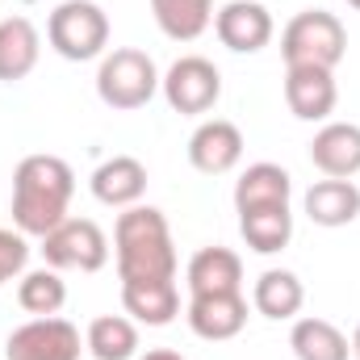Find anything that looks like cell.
Segmentation results:
<instances>
[{
  "label": "cell",
  "mask_w": 360,
  "mask_h": 360,
  "mask_svg": "<svg viewBox=\"0 0 360 360\" xmlns=\"http://www.w3.org/2000/svg\"><path fill=\"white\" fill-rule=\"evenodd\" d=\"M122 289H176V248L155 205H130L113 231Z\"/></svg>",
  "instance_id": "6da1fadb"
},
{
  "label": "cell",
  "mask_w": 360,
  "mask_h": 360,
  "mask_svg": "<svg viewBox=\"0 0 360 360\" xmlns=\"http://www.w3.org/2000/svg\"><path fill=\"white\" fill-rule=\"evenodd\" d=\"M76 176L59 155H25L13 176V222L21 235H51L68 218Z\"/></svg>",
  "instance_id": "7a4b0ae2"
},
{
  "label": "cell",
  "mask_w": 360,
  "mask_h": 360,
  "mask_svg": "<svg viewBox=\"0 0 360 360\" xmlns=\"http://www.w3.org/2000/svg\"><path fill=\"white\" fill-rule=\"evenodd\" d=\"M344 46H348V34L344 25L323 13V8H306L297 13L285 34H281V51H285V63L289 68H335L344 59Z\"/></svg>",
  "instance_id": "3957f363"
},
{
  "label": "cell",
  "mask_w": 360,
  "mask_h": 360,
  "mask_svg": "<svg viewBox=\"0 0 360 360\" xmlns=\"http://www.w3.org/2000/svg\"><path fill=\"white\" fill-rule=\"evenodd\" d=\"M51 46L72 59V63H84V59H96L109 42V17L92 4V0H63L55 13H51Z\"/></svg>",
  "instance_id": "277c9868"
},
{
  "label": "cell",
  "mask_w": 360,
  "mask_h": 360,
  "mask_svg": "<svg viewBox=\"0 0 360 360\" xmlns=\"http://www.w3.org/2000/svg\"><path fill=\"white\" fill-rule=\"evenodd\" d=\"M155 89H160V76H155L151 55L130 51V46L113 51L96 72V92L109 109H143L155 96Z\"/></svg>",
  "instance_id": "5b68a950"
},
{
  "label": "cell",
  "mask_w": 360,
  "mask_h": 360,
  "mask_svg": "<svg viewBox=\"0 0 360 360\" xmlns=\"http://www.w3.org/2000/svg\"><path fill=\"white\" fill-rule=\"evenodd\" d=\"M42 256L51 269H80L96 272L109 260V243L105 231L89 218H63L51 235H42Z\"/></svg>",
  "instance_id": "8992f818"
},
{
  "label": "cell",
  "mask_w": 360,
  "mask_h": 360,
  "mask_svg": "<svg viewBox=\"0 0 360 360\" xmlns=\"http://www.w3.org/2000/svg\"><path fill=\"white\" fill-rule=\"evenodd\" d=\"M164 84V96L176 113H205L214 109V101L222 96V76L210 59L201 55H188V59H176L168 68V76L160 80Z\"/></svg>",
  "instance_id": "52a82bcc"
},
{
  "label": "cell",
  "mask_w": 360,
  "mask_h": 360,
  "mask_svg": "<svg viewBox=\"0 0 360 360\" xmlns=\"http://www.w3.org/2000/svg\"><path fill=\"white\" fill-rule=\"evenodd\" d=\"M8 360H80V331L68 319H34L8 335Z\"/></svg>",
  "instance_id": "ba28073f"
},
{
  "label": "cell",
  "mask_w": 360,
  "mask_h": 360,
  "mask_svg": "<svg viewBox=\"0 0 360 360\" xmlns=\"http://www.w3.org/2000/svg\"><path fill=\"white\" fill-rule=\"evenodd\" d=\"M239 155H243V134H239L235 122H218V117H214V122L197 126V134L188 139V160H193V168L205 172V176L231 172V168L239 164Z\"/></svg>",
  "instance_id": "9c48e42d"
},
{
  "label": "cell",
  "mask_w": 360,
  "mask_h": 360,
  "mask_svg": "<svg viewBox=\"0 0 360 360\" xmlns=\"http://www.w3.org/2000/svg\"><path fill=\"white\" fill-rule=\"evenodd\" d=\"M214 25H218L222 46H231V51H239V55H252V51L269 46V38H272L269 8L256 4V0H231V4L218 13Z\"/></svg>",
  "instance_id": "30bf717a"
},
{
  "label": "cell",
  "mask_w": 360,
  "mask_h": 360,
  "mask_svg": "<svg viewBox=\"0 0 360 360\" xmlns=\"http://www.w3.org/2000/svg\"><path fill=\"white\" fill-rule=\"evenodd\" d=\"M248 323V302L243 293H205L188 302V327L201 340H235Z\"/></svg>",
  "instance_id": "8fae6325"
},
{
  "label": "cell",
  "mask_w": 360,
  "mask_h": 360,
  "mask_svg": "<svg viewBox=\"0 0 360 360\" xmlns=\"http://www.w3.org/2000/svg\"><path fill=\"white\" fill-rule=\"evenodd\" d=\"M310 160L319 172H327L331 180H348L360 172V126L352 122H331L314 134L310 143Z\"/></svg>",
  "instance_id": "7c38bea8"
},
{
  "label": "cell",
  "mask_w": 360,
  "mask_h": 360,
  "mask_svg": "<svg viewBox=\"0 0 360 360\" xmlns=\"http://www.w3.org/2000/svg\"><path fill=\"white\" fill-rule=\"evenodd\" d=\"M285 101L293 117L302 122H323L335 109V80L327 68H289L285 72Z\"/></svg>",
  "instance_id": "4fadbf2b"
},
{
  "label": "cell",
  "mask_w": 360,
  "mask_h": 360,
  "mask_svg": "<svg viewBox=\"0 0 360 360\" xmlns=\"http://www.w3.org/2000/svg\"><path fill=\"white\" fill-rule=\"evenodd\" d=\"M293 193V180L276 164H252L235 184V210L239 214H260V210H285Z\"/></svg>",
  "instance_id": "5bb4252c"
},
{
  "label": "cell",
  "mask_w": 360,
  "mask_h": 360,
  "mask_svg": "<svg viewBox=\"0 0 360 360\" xmlns=\"http://www.w3.org/2000/svg\"><path fill=\"white\" fill-rule=\"evenodd\" d=\"M239 281H243V264H239V256L231 248H201L188 260V289H193V297L239 293Z\"/></svg>",
  "instance_id": "9a60e30c"
},
{
  "label": "cell",
  "mask_w": 360,
  "mask_h": 360,
  "mask_svg": "<svg viewBox=\"0 0 360 360\" xmlns=\"http://www.w3.org/2000/svg\"><path fill=\"white\" fill-rule=\"evenodd\" d=\"M38 63V30L25 17H4L0 21V80H25Z\"/></svg>",
  "instance_id": "2e32d148"
},
{
  "label": "cell",
  "mask_w": 360,
  "mask_h": 360,
  "mask_svg": "<svg viewBox=\"0 0 360 360\" xmlns=\"http://www.w3.org/2000/svg\"><path fill=\"white\" fill-rule=\"evenodd\" d=\"M143 188H147V168L130 155H113L109 164H101L92 172V193L105 205H134L143 197Z\"/></svg>",
  "instance_id": "e0dca14e"
},
{
  "label": "cell",
  "mask_w": 360,
  "mask_h": 360,
  "mask_svg": "<svg viewBox=\"0 0 360 360\" xmlns=\"http://www.w3.org/2000/svg\"><path fill=\"white\" fill-rule=\"evenodd\" d=\"M306 214L319 226H348L360 214V188L352 180H319L306 193Z\"/></svg>",
  "instance_id": "ac0fdd59"
},
{
  "label": "cell",
  "mask_w": 360,
  "mask_h": 360,
  "mask_svg": "<svg viewBox=\"0 0 360 360\" xmlns=\"http://www.w3.org/2000/svg\"><path fill=\"white\" fill-rule=\"evenodd\" d=\"M289 348L297 360H348V340L340 327H331L327 319H297L289 331Z\"/></svg>",
  "instance_id": "d6986e66"
},
{
  "label": "cell",
  "mask_w": 360,
  "mask_h": 360,
  "mask_svg": "<svg viewBox=\"0 0 360 360\" xmlns=\"http://www.w3.org/2000/svg\"><path fill=\"white\" fill-rule=\"evenodd\" d=\"M252 302H256V310H260L264 319H293V314L302 310V302H306V289H302V281H297L293 272L269 269L256 281Z\"/></svg>",
  "instance_id": "ffe728a7"
},
{
  "label": "cell",
  "mask_w": 360,
  "mask_h": 360,
  "mask_svg": "<svg viewBox=\"0 0 360 360\" xmlns=\"http://www.w3.org/2000/svg\"><path fill=\"white\" fill-rule=\"evenodd\" d=\"M151 13L168 38L193 42L205 34V25L214 17V0H151Z\"/></svg>",
  "instance_id": "44dd1931"
},
{
  "label": "cell",
  "mask_w": 360,
  "mask_h": 360,
  "mask_svg": "<svg viewBox=\"0 0 360 360\" xmlns=\"http://www.w3.org/2000/svg\"><path fill=\"white\" fill-rule=\"evenodd\" d=\"M89 352L96 360H130L139 352V331L122 314H101L89 327Z\"/></svg>",
  "instance_id": "7402d4cb"
},
{
  "label": "cell",
  "mask_w": 360,
  "mask_h": 360,
  "mask_svg": "<svg viewBox=\"0 0 360 360\" xmlns=\"http://www.w3.org/2000/svg\"><path fill=\"white\" fill-rule=\"evenodd\" d=\"M239 231L248 239V248H256L260 256H272L289 243L293 235V214L285 210H260V214H239Z\"/></svg>",
  "instance_id": "603a6c76"
},
{
  "label": "cell",
  "mask_w": 360,
  "mask_h": 360,
  "mask_svg": "<svg viewBox=\"0 0 360 360\" xmlns=\"http://www.w3.org/2000/svg\"><path fill=\"white\" fill-rule=\"evenodd\" d=\"M17 302H21L30 314L46 319V314H59V310H63V302H68V285L59 281V272L38 269V272H30V276L21 281Z\"/></svg>",
  "instance_id": "cb8c5ba5"
},
{
  "label": "cell",
  "mask_w": 360,
  "mask_h": 360,
  "mask_svg": "<svg viewBox=\"0 0 360 360\" xmlns=\"http://www.w3.org/2000/svg\"><path fill=\"white\" fill-rule=\"evenodd\" d=\"M122 302H126V310H130L139 323H147V327H168L180 310L176 289H122Z\"/></svg>",
  "instance_id": "d4e9b609"
},
{
  "label": "cell",
  "mask_w": 360,
  "mask_h": 360,
  "mask_svg": "<svg viewBox=\"0 0 360 360\" xmlns=\"http://www.w3.org/2000/svg\"><path fill=\"white\" fill-rule=\"evenodd\" d=\"M25 260H30V243L13 231H0V285L25 269Z\"/></svg>",
  "instance_id": "484cf974"
},
{
  "label": "cell",
  "mask_w": 360,
  "mask_h": 360,
  "mask_svg": "<svg viewBox=\"0 0 360 360\" xmlns=\"http://www.w3.org/2000/svg\"><path fill=\"white\" fill-rule=\"evenodd\" d=\"M139 360H184V356H176V352H168V348H151L147 356H139Z\"/></svg>",
  "instance_id": "4316f807"
},
{
  "label": "cell",
  "mask_w": 360,
  "mask_h": 360,
  "mask_svg": "<svg viewBox=\"0 0 360 360\" xmlns=\"http://www.w3.org/2000/svg\"><path fill=\"white\" fill-rule=\"evenodd\" d=\"M352 352H356V360H360V327H356V335H352Z\"/></svg>",
  "instance_id": "83f0119b"
},
{
  "label": "cell",
  "mask_w": 360,
  "mask_h": 360,
  "mask_svg": "<svg viewBox=\"0 0 360 360\" xmlns=\"http://www.w3.org/2000/svg\"><path fill=\"white\" fill-rule=\"evenodd\" d=\"M348 4H352V8H360V0H348Z\"/></svg>",
  "instance_id": "f1b7e54d"
}]
</instances>
